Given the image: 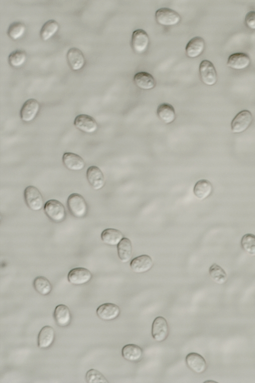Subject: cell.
<instances>
[{"label":"cell","instance_id":"1","mask_svg":"<svg viewBox=\"0 0 255 383\" xmlns=\"http://www.w3.org/2000/svg\"><path fill=\"white\" fill-rule=\"evenodd\" d=\"M67 207L70 214L76 218L85 217L88 211V206L84 198L80 194H71L67 199Z\"/></svg>","mask_w":255,"mask_h":383},{"label":"cell","instance_id":"2","mask_svg":"<svg viewBox=\"0 0 255 383\" xmlns=\"http://www.w3.org/2000/svg\"><path fill=\"white\" fill-rule=\"evenodd\" d=\"M44 210L49 219L55 223L62 222L66 218V212L64 205L56 199H50L46 201Z\"/></svg>","mask_w":255,"mask_h":383},{"label":"cell","instance_id":"3","mask_svg":"<svg viewBox=\"0 0 255 383\" xmlns=\"http://www.w3.org/2000/svg\"><path fill=\"white\" fill-rule=\"evenodd\" d=\"M24 198L26 205L31 210L38 211L44 207V199L42 194L35 187L29 186L24 191Z\"/></svg>","mask_w":255,"mask_h":383},{"label":"cell","instance_id":"4","mask_svg":"<svg viewBox=\"0 0 255 383\" xmlns=\"http://www.w3.org/2000/svg\"><path fill=\"white\" fill-rule=\"evenodd\" d=\"M155 17L158 24L166 26L175 25L181 19L180 15L176 11L167 7L157 9L155 13Z\"/></svg>","mask_w":255,"mask_h":383},{"label":"cell","instance_id":"5","mask_svg":"<svg viewBox=\"0 0 255 383\" xmlns=\"http://www.w3.org/2000/svg\"><path fill=\"white\" fill-rule=\"evenodd\" d=\"M253 120V115L250 111L244 110L239 112L232 121V132L235 134L245 132L251 126Z\"/></svg>","mask_w":255,"mask_h":383},{"label":"cell","instance_id":"6","mask_svg":"<svg viewBox=\"0 0 255 383\" xmlns=\"http://www.w3.org/2000/svg\"><path fill=\"white\" fill-rule=\"evenodd\" d=\"M199 75L202 82L208 86L215 85L218 80L215 66L208 60H203L201 62L199 65Z\"/></svg>","mask_w":255,"mask_h":383},{"label":"cell","instance_id":"7","mask_svg":"<svg viewBox=\"0 0 255 383\" xmlns=\"http://www.w3.org/2000/svg\"><path fill=\"white\" fill-rule=\"evenodd\" d=\"M149 44V38L145 31L141 29L134 30L131 36V46L137 54L146 52Z\"/></svg>","mask_w":255,"mask_h":383},{"label":"cell","instance_id":"8","mask_svg":"<svg viewBox=\"0 0 255 383\" xmlns=\"http://www.w3.org/2000/svg\"><path fill=\"white\" fill-rule=\"evenodd\" d=\"M169 333V327L165 318L159 316L153 320L151 328V335L157 342L166 340Z\"/></svg>","mask_w":255,"mask_h":383},{"label":"cell","instance_id":"9","mask_svg":"<svg viewBox=\"0 0 255 383\" xmlns=\"http://www.w3.org/2000/svg\"><path fill=\"white\" fill-rule=\"evenodd\" d=\"M40 108V104L36 99L31 98L27 100L20 111L21 119L26 123L31 122L36 118Z\"/></svg>","mask_w":255,"mask_h":383},{"label":"cell","instance_id":"10","mask_svg":"<svg viewBox=\"0 0 255 383\" xmlns=\"http://www.w3.org/2000/svg\"><path fill=\"white\" fill-rule=\"evenodd\" d=\"M75 126L80 131L91 134L96 132L98 129V125L92 116L86 114L77 115L74 121Z\"/></svg>","mask_w":255,"mask_h":383},{"label":"cell","instance_id":"11","mask_svg":"<svg viewBox=\"0 0 255 383\" xmlns=\"http://www.w3.org/2000/svg\"><path fill=\"white\" fill-rule=\"evenodd\" d=\"M92 276V274L88 269L76 267L69 272L67 278L71 284L74 285H81L89 282Z\"/></svg>","mask_w":255,"mask_h":383},{"label":"cell","instance_id":"12","mask_svg":"<svg viewBox=\"0 0 255 383\" xmlns=\"http://www.w3.org/2000/svg\"><path fill=\"white\" fill-rule=\"evenodd\" d=\"M120 307L111 303H104L99 306L96 310L98 317L104 321H112L117 319L120 315Z\"/></svg>","mask_w":255,"mask_h":383},{"label":"cell","instance_id":"13","mask_svg":"<svg viewBox=\"0 0 255 383\" xmlns=\"http://www.w3.org/2000/svg\"><path fill=\"white\" fill-rule=\"evenodd\" d=\"M86 177L89 184L94 190H100L105 186L104 175L98 167H89L87 170Z\"/></svg>","mask_w":255,"mask_h":383},{"label":"cell","instance_id":"14","mask_svg":"<svg viewBox=\"0 0 255 383\" xmlns=\"http://www.w3.org/2000/svg\"><path fill=\"white\" fill-rule=\"evenodd\" d=\"M70 67L74 71L81 69L85 65V58L82 51L77 47L70 48L66 54Z\"/></svg>","mask_w":255,"mask_h":383},{"label":"cell","instance_id":"15","mask_svg":"<svg viewBox=\"0 0 255 383\" xmlns=\"http://www.w3.org/2000/svg\"><path fill=\"white\" fill-rule=\"evenodd\" d=\"M187 367L196 374H202L207 369V365L204 358L196 353H190L185 358Z\"/></svg>","mask_w":255,"mask_h":383},{"label":"cell","instance_id":"16","mask_svg":"<svg viewBox=\"0 0 255 383\" xmlns=\"http://www.w3.org/2000/svg\"><path fill=\"white\" fill-rule=\"evenodd\" d=\"M251 60L245 53H235L230 55L227 60V66L234 70H242L247 68L251 64Z\"/></svg>","mask_w":255,"mask_h":383},{"label":"cell","instance_id":"17","mask_svg":"<svg viewBox=\"0 0 255 383\" xmlns=\"http://www.w3.org/2000/svg\"><path fill=\"white\" fill-rule=\"evenodd\" d=\"M153 266L151 258L148 255H141L131 260L130 266L136 273H143L150 270Z\"/></svg>","mask_w":255,"mask_h":383},{"label":"cell","instance_id":"18","mask_svg":"<svg viewBox=\"0 0 255 383\" xmlns=\"http://www.w3.org/2000/svg\"><path fill=\"white\" fill-rule=\"evenodd\" d=\"M62 162L65 167L72 171H80L85 167V162L79 155L70 152L63 154Z\"/></svg>","mask_w":255,"mask_h":383},{"label":"cell","instance_id":"19","mask_svg":"<svg viewBox=\"0 0 255 383\" xmlns=\"http://www.w3.org/2000/svg\"><path fill=\"white\" fill-rule=\"evenodd\" d=\"M53 317L56 323L61 327L68 326L72 320V314L69 308L64 304L58 305L55 307Z\"/></svg>","mask_w":255,"mask_h":383},{"label":"cell","instance_id":"20","mask_svg":"<svg viewBox=\"0 0 255 383\" xmlns=\"http://www.w3.org/2000/svg\"><path fill=\"white\" fill-rule=\"evenodd\" d=\"M205 48V42L204 39L200 36H196L187 43L185 51L188 57L194 58L202 54Z\"/></svg>","mask_w":255,"mask_h":383},{"label":"cell","instance_id":"21","mask_svg":"<svg viewBox=\"0 0 255 383\" xmlns=\"http://www.w3.org/2000/svg\"><path fill=\"white\" fill-rule=\"evenodd\" d=\"M55 337L54 329L50 326H45L39 331L37 337L38 347L40 349H47L53 343Z\"/></svg>","mask_w":255,"mask_h":383},{"label":"cell","instance_id":"22","mask_svg":"<svg viewBox=\"0 0 255 383\" xmlns=\"http://www.w3.org/2000/svg\"><path fill=\"white\" fill-rule=\"evenodd\" d=\"M133 81L136 86L144 90L152 89L156 85V81L153 76L144 71L136 73L133 77Z\"/></svg>","mask_w":255,"mask_h":383},{"label":"cell","instance_id":"23","mask_svg":"<svg viewBox=\"0 0 255 383\" xmlns=\"http://www.w3.org/2000/svg\"><path fill=\"white\" fill-rule=\"evenodd\" d=\"M122 355L124 359L136 363L140 361L143 356V350L138 345L133 344H128L123 347Z\"/></svg>","mask_w":255,"mask_h":383},{"label":"cell","instance_id":"24","mask_svg":"<svg viewBox=\"0 0 255 383\" xmlns=\"http://www.w3.org/2000/svg\"><path fill=\"white\" fill-rule=\"evenodd\" d=\"M158 118L166 124L173 122L176 118L175 111L170 104L162 103L158 105L156 110Z\"/></svg>","mask_w":255,"mask_h":383},{"label":"cell","instance_id":"25","mask_svg":"<svg viewBox=\"0 0 255 383\" xmlns=\"http://www.w3.org/2000/svg\"><path fill=\"white\" fill-rule=\"evenodd\" d=\"M212 192V184L206 179H201L197 182L193 188L194 195L200 200H204L208 197Z\"/></svg>","mask_w":255,"mask_h":383},{"label":"cell","instance_id":"26","mask_svg":"<svg viewBox=\"0 0 255 383\" xmlns=\"http://www.w3.org/2000/svg\"><path fill=\"white\" fill-rule=\"evenodd\" d=\"M101 237L102 241L110 246L118 245L124 238L121 231L115 228H107L103 231Z\"/></svg>","mask_w":255,"mask_h":383},{"label":"cell","instance_id":"27","mask_svg":"<svg viewBox=\"0 0 255 383\" xmlns=\"http://www.w3.org/2000/svg\"><path fill=\"white\" fill-rule=\"evenodd\" d=\"M118 256L121 261L128 263L131 259L132 253L131 242L128 238L124 237L117 245Z\"/></svg>","mask_w":255,"mask_h":383},{"label":"cell","instance_id":"28","mask_svg":"<svg viewBox=\"0 0 255 383\" xmlns=\"http://www.w3.org/2000/svg\"><path fill=\"white\" fill-rule=\"evenodd\" d=\"M59 23L54 19H50L45 22L42 25L40 35L44 41H47L51 38L58 30Z\"/></svg>","mask_w":255,"mask_h":383},{"label":"cell","instance_id":"29","mask_svg":"<svg viewBox=\"0 0 255 383\" xmlns=\"http://www.w3.org/2000/svg\"><path fill=\"white\" fill-rule=\"evenodd\" d=\"M209 273L212 280L216 283L222 285L227 281V274L225 271L216 263L213 264L209 268Z\"/></svg>","mask_w":255,"mask_h":383},{"label":"cell","instance_id":"30","mask_svg":"<svg viewBox=\"0 0 255 383\" xmlns=\"http://www.w3.org/2000/svg\"><path fill=\"white\" fill-rule=\"evenodd\" d=\"M33 286L38 293L44 296L48 295L52 290L50 281L42 276H37L34 279Z\"/></svg>","mask_w":255,"mask_h":383},{"label":"cell","instance_id":"31","mask_svg":"<svg viewBox=\"0 0 255 383\" xmlns=\"http://www.w3.org/2000/svg\"><path fill=\"white\" fill-rule=\"evenodd\" d=\"M241 245L242 249L248 254L252 256H255V235L248 233L243 235Z\"/></svg>","mask_w":255,"mask_h":383},{"label":"cell","instance_id":"32","mask_svg":"<svg viewBox=\"0 0 255 383\" xmlns=\"http://www.w3.org/2000/svg\"><path fill=\"white\" fill-rule=\"evenodd\" d=\"M25 29V25L23 22L15 21L11 23L9 26L7 34L12 39L17 40L24 35Z\"/></svg>","mask_w":255,"mask_h":383},{"label":"cell","instance_id":"33","mask_svg":"<svg viewBox=\"0 0 255 383\" xmlns=\"http://www.w3.org/2000/svg\"><path fill=\"white\" fill-rule=\"evenodd\" d=\"M26 53L25 51L16 49L11 52L8 56V62L14 67H19L22 65L26 60Z\"/></svg>","mask_w":255,"mask_h":383},{"label":"cell","instance_id":"34","mask_svg":"<svg viewBox=\"0 0 255 383\" xmlns=\"http://www.w3.org/2000/svg\"><path fill=\"white\" fill-rule=\"evenodd\" d=\"M85 379L88 383H108L109 382L105 376L99 371L95 369L89 370L86 374Z\"/></svg>","mask_w":255,"mask_h":383},{"label":"cell","instance_id":"35","mask_svg":"<svg viewBox=\"0 0 255 383\" xmlns=\"http://www.w3.org/2000/svg\"><path fill=\"white\" fill-rule=\"evenodd\" d=\"M246 25L250 29L255 30V11L251 10L246 15L245 18Z\"/></svg>","mask_w":255,"mask_h":383}]
</instances>
